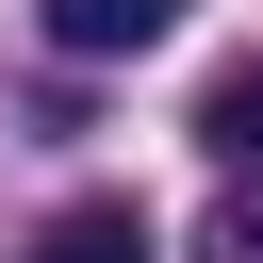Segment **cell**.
<instances>
[{
	"label": "cell",
	"mask_w": 263,
	"mask_h": 263,
	"mask_svg": "<svg viewBox=\"0 0 263 263\" xmlns=\"http://www.w3.org/2000/svg\"><path fill=\"white\" fill-rule=\"evenodd\" d=\"M49 16V49H82V66H115V49H164L181 33V0H33Z\"/></svg>",
	"instance_id": "cell-1"
},
{
	"label": "cell",
	"mask_w": 263,
	"mask_h": 263,
	"mask_svg": "<svg viewBox=\"0 0 263 263\" xmlns=\"http://www.w3.org/2000/svg\"><path fill=\"white\" fill-rule=\"evenodd\" d=\"M33 263H148V214H132V197H66V214L33 230Z\"/></svg>",
	"instance_id": "cell-2"
},
{
	"label": "cell",
	"mask_w": 263,
	"mask_h": 263,
	"mask_svg": "<svg viewBox=\"0 0 263 263\" xmlns=\"http://www.w3.org/2000/svg\"><path fill=\"white\" fill-rule=\"evenodd\" d=\"M197 148L263 164V49H230V66H214V99H197Z\"/></svg>",
	"instance_id": "cell-3"
},
{
	"label": "cell",
	"mask_w": 263,
	"mask_h": 263,
	"mask_svg": "<svg viewBox=\"0 0 263 263\" xmlns=\"http://www.w3.org/2000/svg\"><path fill=\"white\" fill-rule=\"evenodd\" d=\"M214 263H263V197H230V214H214Z\"/></svg>",
	"instance_id": "cell-4"
}]
</instances>
